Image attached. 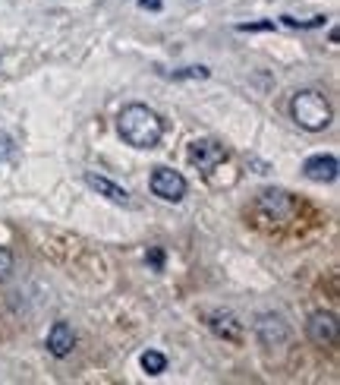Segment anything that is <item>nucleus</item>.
<instances>
[{
	"mask_svg": "<svg viewBox=\"0 0 340 385\" xmlns=\"http://www.w3.org/2000/svg\"><path fill=\"white\" fill-rule=\"evenodd\" d=\"M117 130L123 136L126 146L133 148H154L164 136V120H161L158 111H152L148 105H126L117 117Z\"/></svg>",
	"mask_w": 340,
	"mask_h": 385,
	"instance_id": "f257e3e1",
	"label": "nucleus"
},
{
	"mask_svg": "<svg viewBox=\"0 0 340 385\" xmlns=\"http://www.w3.org/2000/svg\"><path fill=\"white\" fill-rule=\"evenodd\" d=\"M290 117L305 133H322L331 124V105L318 89H299L293 101H290Z\"/></svg>",
	"mask_w": 340,
	"mask_h": 385,
	"instance_id": "f03ea898",
	"label": "nucleus"
},
{
	"mask_svg": "<svg viewBox=\"0 0 340 385\" xmlns=\"http://www.w3.org/2000/svg\"><path fill=\"white\" fill-rule=\"evenodd\" d=\"M148 186H152V193L158 196V199H164V202H180L189 190L186 177H183L180 171H174V167H154Z\"/></svg>",
	"mask_w": 340,
	"mask_h": 385,
	"instance_id": "7ed1b4c3",
	"label": "nucleus"
},
{
	"mask_svg": "<svg viewBox=\"0 0 340 385\" xmlns=\"http://www.w3.org/2000/svg\"><path fill=\"white\" fill-rule=\"evenodd\" d=\"M305 332H309V341L318 344V348H337L340 341V322L334 313H324V309H318V313L309 316V322H305Z\"/></svg>",
	"mask_w": 340,
	"mask_h": 385,
	"instance_id": "20e7f679",
	"label": "nucleus"
},
{
	"mask_svg": "<svg viewBox=\"0 0 340 385\" xmlns=\"http://www.w3.org/2000/svg\"><path fill=\"white\" fill-rule=\"evenodd\" d=\"M205 326L212 328L217 338H224V341L230 344H240L243 341V322H236L233 313H227V309H205Z\"/></svg>",
	"mask_w": 340,
	"mask_h": 385,
	"instance_id": "39448f33",
	"label": "nucleus"
},
{
	"mask_svg": "<svg viewBox=\"0 0 340 385\" xmlns=\"http://www.w3.org/2000/svg\"><path fill=\"white\" fill-rule=\"evenodd\" d=\"M189 161H193L199 171H212L217 167L224 158H227V152H224V146H217L214 139H195V143H189Z\"/></svg>",
	"mask_w": 340,
	"mask_h": 385,
	"instance_id": "423d86ee",
	"label": "nucleus"
},
{
	"mask_svg": "<svg viewBox=\"0 0 340 385\" xmlns=\"http://www.w3.org/2000/svg\"><path fill=\"white\" fill-rule=\"evenodd\" d=\"M258 208H262L268 218L284 221V218H290V215H293L296 202H293V196L284 193V190H265L262 196H258Z\"/></svg>",
	"mask_w": 340,
	"mask_h": 385,
	"instance_id": "0eeeda50",
	"label": "nucleus"
},
{
	"mask_svg": "<svg viewBox=\"0 0 340 385\" xmlns=\"http://www.w3.org/2000/svg\"><path fill=\"white\" fill-rule=\"evenodd\" d=\"M337 171H340V165L334 155H312L303 165V174L312 184H331V180H337Z\"/></svg>",
	"mask_w": 340,
	"mask_h": 385,
	"instance_id": "6e6552de",
	"label": "nucleus"
},
{
	"mask_svg": "<svg viewBox=\"0 0 340 385\" xmlns=\"http://www.w3.org/2000/svg\"><path fill=\"white\" fill-rule=\"evenodd\" d=\"M255 332H258V341H262L265 348H277V344H284V341H287L290 328H287V322H284L281 316H271V313H265V316H258V322H255Z\"/></svg>",
	"mask_w": 340,
	"mask_h": 385,
	"instance_id": "1a4fd4ad",
	"label": "nucleus"
},
{
	"mask_svg": "<svg viewBox=\"0 0 340 385\" xmlns=\"http://www.w3.org/2000/svg\"><path fill=\"white\" fill-rule=\"evenodd\" d=\"M47 350H51L57 360H63V357L73 354V348H76V335H73V326L70 322H54L51 332H47Z\"/></svg>",
	"mask_w": 340,
	"mask_h": 385,
	"instance_id": "9d476101",
	"label": "nucleus"
},
{
	"mask_svg": "<svg viewBox=\"0 0 340 385\" xmlns=\"http://www.w3.org/2000/svg\"><path fill=\"white\" fill-rule=\"evenodd\" d=\"M85 184L92 186L98 196H104V199H111V202H117V206H129V193H126V186H120V184H114L111 177H104V174H95V171H88L85 174Z\"/></svg>",
	"mask_w": 340,
	"mask_h": 385,
	"instance_id": "9b49d317",
	"label": "nucleus"
},
{
	"mask_svg": "<svg viewBox=\"0 0 340 385\" xmlns=\"http://www.w3.org/2000/svg\"><path fill=\"white\" fill-rule=\"evenodd\" d=\"M142 369H145L148 376H161L167 369V357L161 354V350H145V354H142Z\"/></svg>",
	"mask_w": 340,
	"mask_h": 385,
	"instance_id": "f8f14e48",
	"label": "nucleus"
},
{
	"mask_svg": "<svg viewBox=\"0 0 340 385\" xmlns=\"http://www.w3.org/2000/svg\"><path fill=\"white\" fill-rule=\"evenodd\" d=\"M281 23L290 25V29H322V25L328 23V16H322V13H318V16H309V19H296V16H290V13H284Z\"/></svg>",
	"mask_w": 340,
	"mask_h": 385,
	"instance_id": "ddd939ff",
	"label": "nucleus"
},
{
	"mask_svg": "<svg viewBox=\"0 0 340 385\" xmlns=\"http://www.w3.org/2000/svg\"><path fill=\"white\" fill-rule=\"evenodd\" d=\"M167 76L176 79V83H183V79H208L212 70H208V66H183V70H174V73H167Z\"/></svg>",
	"mask_w": 340,
	"mask_h": 385,
	"instance_id": "4468645a",
	"label": "nucleus"
},
{
	"mask_svg": "<svg viewBox=\"0 0 340 385\" xmlns=\"http://www.w3.org/2000/svg\"><path fill=\"white\" fill-rule=\"evenodd\" d=\"M16 155V146H13V139H10V133H0V167L6 165V161Z\"/></svg>",
	"mask_w": 340,
	"mask_h": 385,
	"instance_id": "2eb2a0df",
	"label": "nucleus"
},
{
	"mask_svg": "<svg viewBox=\"0 0 340 385\" xmlns=\"http://www.w3.org/2000/svg\"><path fill=\"white\" fill-rule=\"evenodd\" d=\"M236 32H274V19H258V23H240Z\"/></svg>",
	"mask_w": 340,
	"mask_h": 385,
	"instance_id": "dca6fc26",
	"label": "nucleus"
},
{
	"mask_svg": "<svg viewBox=\"0 0 340 385\" xmlns=\"http://www.w3.org/2000/svg\"><path fill=\"white\" fill-rule=\"evenodd\" d=\"M145 259H148V266H152L154 272H161V268H164V249H161V247H148Z\"/></svg>",
	"mask_w": 340,
	"mask_h": 385,
	"instance_id": "f3484780",
	"label": "nucleus"
},
{
	"mask_svg": "<svg viewBox=\"0 0 340 385\" xmlns=\"http://www.w3.org/2000/svg\"><path fill=\"white\" fill-rule=\"evenodd\" d=\"M10 272H13V253L0 247V278H6Z\"/></svg>",
	"mask_w": 340,
	"mask_h": 385,
	"instance_id": "a211bd4d",
	"label": "nucleus"
},
{
	"mask_svg": "<svg viewBox=\"0 0 340 385\" xmlns=\"http://www.w3.org/2000/svg\"><path fill=\"white\" fill-rule=\"evenodd\" d=\"M139 6H142V10H152V13H158L161 6H164V0H139Z\"/></svg>",
	"mask_w": 340,
	"mask_h": 385,
	"instance_id": "6ab92c4d",
	"label": "nucleus"
}]
</instances>
